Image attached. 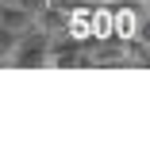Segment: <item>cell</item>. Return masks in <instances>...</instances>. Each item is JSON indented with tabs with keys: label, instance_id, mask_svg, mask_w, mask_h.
<instances>
[{
	"label": "cell",
	"instance_id": "6da1fadb",
	"mask_svg": "<svg viewBox=\"0 0 150 146\" xmlns=\"http://www.w3.org/2000/svg\"><path fill=\"white\" fill-rule=\"evenodd\" d=\"M35 23H39V16L31 8H23V4H4V12H0V27L16 31V35H31Z\"/></svg>",
	"mask_w": 150,
	"mask_h": 146
},
{
	"label": "cell",
	"instance_id": "7a4b0ae2",
	"mask_svg": "<svg viewBox=\"0 0 150 146\" xmlns=\"http://www.w3.org/2000/svg\"><path fill=\"white\" fill-rule=\"evenodd\" d=\"M88 4H93V0H88Z\"/></svg>",
	"mask_w": 150,
	"mask_h": 146
}]
</instances>
